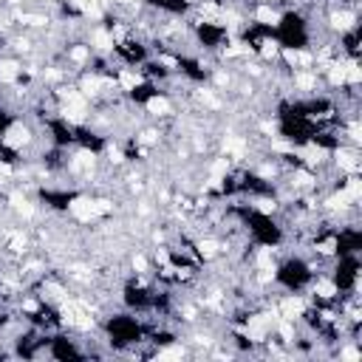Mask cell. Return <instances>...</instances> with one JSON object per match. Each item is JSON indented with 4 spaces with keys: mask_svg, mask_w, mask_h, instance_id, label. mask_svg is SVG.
Returning <instances> with one entry per match:
<instances>
[{
    "mask_svg": "<svg viewBox=\"0 0 362 362\" xmlns=\"http://www.w3.org/2000/svg\"><path fill=\"white\" fill-rule=\"evenodd\" d=\"M223 212L229 221H235L243 240L257 252H274L288 243V232H286V223L277 215V209H266L255 201L235 198V201L223 204Z\"/></svg>",
    "mask_w": 362,
    "mask_h": 362,
    "instance_id": "6da1fadb",
    "label": "cell"
},
{
    "mask_svg": "<svg viewBox=\"0 0 362 362\" xmlns=\"http://www.w3.org/2000/svg\"><path fill=\"white\" fill-rule=\"evenodd\" d=\"M99 342L105 345L107 354H139L141 345H147V328L150 320L127 311V308H113L99 320Z\"/></svg>",
    "mask_w": 362,
    "mask_h": 362,
    "instance_id": "7a4b0ae2",
    "label": "cell"
},
{
    "mask_svg": "<svg viewBox=\"0 0 362 362\" xmlns=\"http://www.w3.org/2000/svg\"><path fill=\"white\" fill-rule=\"evenodd\" d=\"M272 31H274V45L280 54H311L314 40H317V25L311 14L297 6L280 8L272 20Z\"/></svg>",
    "mask_w": 362,
    "mask_h": 362,
    "instance_id": "3957f363",
    "label": "cell"
},
{
    "mask_svg": "<svg viewBox=\"0 0 362 362\" xmlns=\"http://www.w3.org/2000/svg\"><path fill=\"white\" fill-rule=\"evenodd\" d=\"M320 274H325L320 272V257L314 260L303 252H286L269 269V280L280 294H308Z\"/></svg>",
    "mask_w": 362,
    "mask_h": 362,
    "instance_id": "277c9868",
    "label": "cell"
},
{
    "mask_svg": "<svg viewBox=\"0 0 362 362\" xmlns=\"http://www.w3.org/2000/svg\"><path fill=\"white\" fill-rule=\"evenodd\" d=\"M187 34H189L195 51L204 54V57L226 54V48L232 45V37H235L229 23H226V17H215V14L212 17L209 14H204V17L189 14L187 17Z\"/></svg>",
    "mask_w": 362,
    "mask_h": 362,
    "instance_id": "5b68a950",
    "label": "cell"
},
{
    "mask_svg": "<svg viewBox=\"0 0 362 362\" xmlns=\"http://www.w3.org/2000/svg\"><path fill=\"white\" fill-rule=\"evenodd\" d=\"M359 277H362V257L359 255H337L328 260L325 280L337 297L359 294Z\"/></svg>",
    "mask_w": 362,
    "mask_h": 362,
    "instance_id": "8992f818",
    "label": "cell"
},
{
    "mask_svg": "<svg viewBox=\"0 0 362 362\" xmlns=\"http://www.w3.org/2000/svg\"><path fill=\"white\" fill-rule=\"evenodd\" d=\"M110 57H113V65H122L124 71H136L141 62H147L153 57V45L139 37L136 31H127L116 40H110Z\"/></svg>",
    "mask_w": 362,
    "mask_h": 362,
    "instance_id": "52a82bcc",
    "label": "cell"
},
{
    "mask_svg": "<svg viewBox=\"0 0 362 362\" xmlns=\"http://www.w3.org/2000/svg\"><path fill=\"white\" fill-rule=\"evenodd\" d=\"M45 359H57V362H79V359H90L88 342L74 337L68 328L51 331L48 342H45Z\"/></svg>",
    "mask_w": 362,
    "mask_h": 362,
    "instance_id": "ba28073f",
    "label": "cell"
},
{
    "mask_svg": "<svg viewBox=\"0 0 362 362\" xmlns=\"http://www.w3.org/2000/svg\"><path fill=\"white\" fill-rule=\"evenodd\" d=\"M82 198H85V192L76 187H54V184L37 187V201L54 215H68Z\"/></svg>",
    "mask_w": 362,
    "mask_h": 362,
    "instance_id": "9c48e42d",
    "label": "cell"
},
{
    "mask_svg": "<svg viewBox=\"0 0 362 362\" xmlns=\"http://www.w3.org/2000/svg\"><path fill=\"white\" fill-rule=\"evenodd\" d=\"M139 6L161 20H187L195 11V0H139Z\"/></svg>",
    "mask_w": 362,
    "mask_h": 362,
    "instance_id": "30bf717a",
    "label": "cell"
},
{
    "mask_svg": "<svg viewBox=\"0 0 362 362\" xmlns=\"http://www.w3.org/2000/svg\"><path fill=\"white\" fill-rule=\"evenodd\" d=\"M20 116H23V113H20L14 105H8L6 99H0V141H3V139L8 136V130L20 122Z\"/></svg>",
    "mask_w": 362,
    "mask_h": 362,
    "instance_id": "8fae6325",
    "label": "cell"
},
{
    "mask_svg": "<svg viewBox=\"0 0 362 362\" xmlns=\"http://www.w3.org/2000/svg\"><path fill=\"white\" fill-rule=\"evenodd\" d=\"M337 3H348V6H359V0H337Z\"/></svg>",
    "mask_w": 362,
    "mask_h": 362,
    "instance_id": "7c38bea8",
    "label": "cell"
},
{
    "mask_svg": "<svg viewBox=\"0 0 362 362\" xmlns=\"http://www.w3.org/2000/svg\"><path fill=\"white\" fill-rule=\"evenodd\" d=\"M0 294H3V283H0Z\"/></svg>",
    "mask_w": 362,
    "mask_h": 362,
    "instance_id": "4fadbf2b",
    "label": "cell"
}]
</instances>
